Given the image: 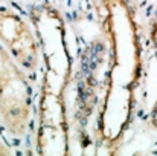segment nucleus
<instances>
[{
    "label": "nucleus",
    "mask_w": 157,
    "mask_h": 156,
    "mask_svg": "<svg viewBox=\"0 0 157 156\" xmlns=\"http://www.w3.org/2000/svg\"><path fill=\"white\" fill-rule=\"evenodd\" d=\"M32 116V89L26 70L0 43V121L15 138L28 133Z\"/></svg>",
    "instance_id": "obj_1"
},
{
    "label": "nucleus",
    "mask_w": 157,
    "mask_h": 156,
    "mask_svg": "<svg viewBox=\"0 0 157 156\" xmlns=\"http://www.w3.org/2000/svg\"><path fill=\"white\" fill-rule=\"evenodd\" d=\"M0 43L26 70L40 66V45L29 23L12 8L0 3Z\"/></svg>",
    "instance_id": "obj_2"
},
{
    "label": "nucleus",
    "mask_w": 157,
    "mask_h": 156,
    "mask_svg": "<svg viewBox=\"0 0 157 156\" xmlns=\"http://www.w3.org/2000/svg\"><path fill=\"white\" fill-rule=\"evenodd\" d=\"M150 35H151V40H153L154 48H156V51H157V20L151 25V32H150ZM151 118H153L154 126L157 127V100H156V103H154V107H153V115H151Z\"/></svg>",
    "instance_id": "obj_3"
},
{
    "label": "nucleus",
    "mask_w": 157,
    "mask_h": 156,
    "mask_svg": "<svg viewBox=\"0 0 157 156\" xmlns=\"http://www.w3.org/2000/svg\"><path fill=\"white\" fill-rule=\"evenodd\" d=\"M0 155H12V150L2 141V138H0Z\"/></svg>",
    "instance_id": "obj_4"
}]
</instances>
